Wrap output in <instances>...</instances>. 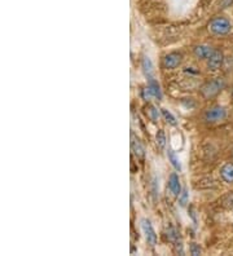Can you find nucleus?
I'll return each instance as SVG.
<instances>
[{
    "label": "nucleus",
    "mask_w": 233,
    "mask_h": 256,
    "mask_svg": "<svg viewBox=\"0 0 233 256\" xmlns=\"http://www.w3.org/2000/svg\"><path fill=\"white\" fill-rule=\"evenodd\" d=\"M142 73L145 74V76H146L148 79L153 78V71H154L153 69H154V67H153V62H152V60L149 58V57L146 56L142 57Z\"/></svg>",
    "instance_id": "obj_11"
},
{
    "label": "nucleus",
    "mask_w": 233,
    "mask_h": 256,
    "mask_svg": "<svg viewBox=\"0 0 233 256\" xmlns=\"http://www.w3.org/2000/svg\"><path fill=\"white\" fill-rule=\"evenodd\" d=\"M208 30L211 34L216 35V36H226L232 31V23L226 17H214L208 22Z\"/></svg>",
    "instance_id": "obj_2"
},
{
    "label": "nucleus",
    "mask_w": 233,
    "mask_h": 256,
    "mask_svg": "<svg viewBox=\"0 0 233 256\" xmlns=\"http://www.w3.org/2000/svg\"><path fill=\"white\" fill-rule=\"evenodd\" d=\"M175 253L179 254V255H184V250H183V244L180 242L179 240L175 242Z\"/></svg>",
    "instance_id": "obj_21"
},
{
    "label": "nucleus",
    "mask_w": 233,
    "mask_h": 256,
    "mask_svg": "<svg viewBox=\"0 0 233 256\" xmlns=\"http://www.w3.org/2000/svg\"><path fill=\"white\" fill-rule=\"evenodd\" d=\"M228 117V110L223 105H215L208 109L205 113V120L208 123H219L223 120L227 119Z\"/></svg>",
    "instance_id": "obj_3"
},
{
    "label": "nucleus",
    "mask_w": 233,
    "mask_h": 256,
    "mask_svg": "<svg viewBox=\"0 0 233 256\" xmlns=\"http://www.w3.org/2000/svg\"><path fill=\"white\" fill-rule=\"evenodd\" d=\"M167 238H168V241H171V242H176V241L179 240V233H178L176 228L172 227V225L168 227V229H167Z\"/></svg>",
    "instance_id": "obj_18"
},
{
    "label": "nucleus",
    "mask_w": 233,
    "mask_h": 256,
    "mask_svg": "<svg viewBox=\"0 0 233 256\" xmlns=\"http://www.w3.org/2000/svg\"><path fill=\"white\" fill-rule=\"evenodd\" d=\"M232 157H233V152H232Z\"/></svg>",
    "instance_id": "obj_23"
},
{
    "label": "nucleus",
    "mask_w": 233,
    "mask_h": 256,
    "mask_svg": "<svg viewBox=\"0 0 233 256\" xmlns=\"http://www.w3.org/2000/svg\"><path fill=\"white\" fill-rule=\"evenodd\" d=\"M148 85H149V88L153 91V93H154L156 98L161 100V98H162L161 87H160V84H158L157 80L154 79V76H153V78H150V79H148Z\"/></svg>",
    "instance_id": "obj_13"
},
{
    "label": "nucleus",
    "mask_w": 233,
    "mask_h": 256,
    "mask_svg": "<svg viewBox=\"0 0 233 256\" xmlns=\"http://www.w3.org/2000/svg\"><path fill=\"white\" fill-rule=\"evenodd\" d=\"M226 85H227V82L223 78H215V79L208 80V82H206L205 84L202 85L201 88H200V92H201L202 97L208 100V98H212L219 95L226 88Z\"/></svg>",
    "instance_id": "obj_1"
},
{
    "label": "nucleus",
    "mask_w": 233,
    "mask_h": 256,
    "mask_svg": "<svg viewBox=\"0 0 233 256\" xmlns=\"http://www.w3.org/2000/svg\"><path fill=\"white\" fill-rule=\"evenodd\" d=\"M215 49L211 45L208 44H200L194 47V54L201 60H208L212 54H214Z\"/></svg>",
    "instance_id": "obj_9"
},
{
    "label": "nucleus",
    "mask_w": 233,
    "mask_h": 256,
    "mask_svg": "<svg viewBox=\"0 0 233 256\" xmlns=\"http://www.w3.org/2000/svg\"><path fill=\"white\" fill-rule=\"evenodd\" d=\"M156 141H157V145L160 149L166 148L167 137H166V133H164V130L157 131V133H156Z\"/></svg>",
    "instance_id": "obj_14"
},
{
    "label": "nucleus",
    "mask_w": 233,
    "mask_h": 256,
    "mask_svg": "<svg viewBox=\"0 0 233 256\" xmlns=\"http://www.w3.org/2000/svg\"><path fill=\"white\" fill-rule=\"evenodd\" d=\"M131 150L138 159H142L145 157V149L142 141L135 136V133H131Z\"/></svg>",
    "instance_id": "obj_7"
},
{
    "label": "nucleus",
    "mask_w": 233,
    "mask_h": 256,
    "mask_svg": "<svg viewBox=\"0 0 233 256\" xmlns=\"http://www.w3.org/2000/svg\"><path fill=\"white\" fill-rule=\"evenodd\" d=\"M168 189H170V192L172 193V196L175 197H179L180 194H182V192H183L179 176H178V174H175V172H172V174L170 175V177H168Z\"/></svg>",
    "instance_id": "obj_8"
},
{
    "label": "nucleus",
    "mask_w": 233,
    "mask_h": 256,
    "mask_svg": "<svg viewBox=\"0 0 233 256\" xmlns=\"http://www.w3.org/2000/svg\"><path fill=\"white\" fill-rule=\"evenodd\" d=\"M232 97H233V88H232Z\"/></svg>",
    "instance_id": "obj_22"
},
{
    "label": "nucleus",
    "mask_w": 233,
    "mask_h": 256,
    "mask_svg": "<svg viewBox=\"0 0 233 256\" xmlns=\"http://www.w3.org/2000/svg\"><path fill=\"white\" fill-rule=\"evenodd\" d=\"M179 206L180 207H186V205L189 203V194H188V190L186 189H183V192H182V194H180L179 197Z\"/></svg>",
    "instance_id": "obj_19"
},
{
    "label": "nucleus",
    "mask_w": 233,
    "mask_h": 256,
    "mask_svg": "<svg viewBox=\"0 0 233 256\" xmlns=\"http://www.w3.org/2000/svg\"><path fill=\"white\" fill-rule=\"evenodd\" d=\"M167 158H168V162L171 163V166H172L174 168L176 171H182V162H180L179 157H178V154L175 152H174L172 149H168L167 150Z\"/></svg>",
    "instance_id": "obj_12"
},
{
    "label": "nucleus",
    "mask_w": 233,
    "mask_h": 256,
    "mask_svg": "<svg viewBox=\"0 0 233 256\" xmlns=\"http://www.w3.org/2000/svg\"><path fill=\"white\" fill-rule=\"evenodd\" d=\"M189 251H190V255H193V256H198L202 254L201 246H200V245H197V244H194V242H193V244H190Z\"/></svg>",
    "instance_id": "obj_20"
},
{
    "label": "nucleus",
    "mask_w": 233,
    "mask_h": 256,
    "mask_svg": "<svg viewBox=\"0 0 233 256\" xmlns=\"http://www.w3.org/2000/svg\"><path fill=\"white\" fill-rule=\"evenodd\" d=\"M161 114L164 119L166 120L167 123L170 124V126H176V118L174 117V114L171 113L170 110H167V109H161Z\"/></svg>",
    "instance_id": "obj_16"
},
{
    "label": "nucleus",
    "mask_w": 233,
    "mask_h": 256,
    "mask_svg": "<svg viewBox=\"0 0 233 256\" xmlns=\"http://www.w3.org/2000/svg\"><path fill=\"white\" fill-rule=\"evenodd\" d=\"M224 62V54L220 51H215L214 54L208 60V69L210 71H216L222 67Z\"/></svg>",
    "instance_id": "obj_6"
},
{
    "label": "nucleus",
    "mask_w": 233,
    "mask_h": 256,
    "mask_svg": "<svg viewBox=\"0 0 233 256\" xmlns=\"http://www.w3.org/2000/svg\"><path fill=\"white\" fill-rule=\"evenodd\" d=\"M146 115H148V118L150 120L157 122V120L160 119V110L156 108L154 105H148V106H146Z\"/></svg>",
    "instance_id": "obj_15"
},
{
    "label": "nucleus",
    "mask_w": 233,
    "mask_h": 256,
    "mask_svg": "<svg viewBox=\"0 0 233 256\" xmlns=\"http://www.w3.org/2000/svg\"><path fill=\"white\" fill-rule=\"evenodd\" d=\"M182 62H183V56L179 52H171L164 58V66L168 70L176 69L182 65Z\"/></svg>",
    "instance_id": "obj_5"
},
{
    "label": "nucleus",
    "mask_w": 233,
    "mask_h": 256,
    "mask_svg": "<svg viewBox=\"0 0 233 256\" xmlns=\"http://www.w3.org/2000/svg\"><path fill=\"white\" fill-rule=\"evenodd\" d=\"M142 98L144 101L148 102L152 101V98H156L154 93H153V91L149 88V85H146V87H144V88L142 89Z\"/></svg>",
    "instance_id": "obj_17"
},
{
    "label": "nucleus",
    "mask_w": 233,
    "mask_h": 256,
    "mask_svg": "<svg viewBox=\"0 0 233 256\" xmlns=\"http://www.w3.org/2000/svg\"><path fill=\"white\" fill-rule=\"evenodd\" d=\"M140 224H142V233H144L146 244L150 247H154L156 245H157V233H156L154 228L152 225L150 220H149V219H142Z\"/></svg>",
    "instance_id": "obj_4"
},
{
    "label": "nucleus",
    "mask_w": 233,
    "mask_h": 256,
    "mask_svg": "<svg viewBox=\"0 0 233 256\" xmlns=\"http://www.w3.org/2000/svg\"><path fill=\"white\" fill-rule=\"evenodd\" d=\"M220 177L224 183L233 184V163H226L220 168Z\"/></svg>",
    "instance_id": "obj_10"
}]
</instances>
